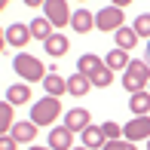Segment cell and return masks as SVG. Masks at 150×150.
Listing matches in <instances>:
<instances>
[{
  "mask_svg": "<svg viewBox=\"0 0 150 150\" xmlns=\"http://www.w3.org/2000/svg\"><path fill=\"white\" fill-rule=\"evenodd\" d=\"M12 71L22 77V83H43V77L49 74L46 64L37 55H31V52H16V58H12Z\"/></svg>",
  "mask_w": 150,
  "mask_h": 150,
  "instance_id": "cell-1",
  "label": "cell"
},
{
  "mask_svg": "<svg viewBox=\"0 0 150 150\" xmlns=\"http://www.w3.org/2000/svg\"><path fill=\"white\" fill-rule=\"evenodd\" d=\"M61 117V101L52 98V95H43L40 101L31 104V122L34 126H52Z\"/></svg>",
  "mask_w": 150,
  "mask_h": 150,
  "instance_id": "cell-2",
  "label": "cell"
},
{
  "mask_svg": "<svg viewBox=\"0 0 150 150\" xmlns=\"http://www.w3.org/2000/svg\"><path fill=\"white\" fill-rule=\"evenodd\" d=\"M147 83H150V64L147 61H138V58L129 61V67L122 71V89L132 95V92L147 89Z\"/></svg>",
  "mask_w": 150,
  "mask_h": 150,
  "instance_id": "cell-3",
  "label": "cell"
},
{
  "mask_svg": "<svg viewBox=\"0 0 150 150\" xmlns=\"http://www.w3.org/2000/svg\"><path fill=\"white\" fill-rule=\"evenodd\" d=\"M122 25H126V12H122L120 6H104V9L95 12V28H98V31L117 34Z\"/></svg>",
  "mask_w": 150,
  "mask_h": 150,
  "instance_id": "cell-4",
  "label": "cell"
},
{
  "mask_svg": "<svg viewBox=\"0 0 150 150\" xmlns=\"http://www.w3.org/2000/svg\"><path fill=\"white\" fill-rule=\"evenodd\" d=\"M43 9H46V18L52 22V28H67L71 25V3L67 0H46L43 3Z\"/></svg>",
  "mask_w": 150,
  "mask_h": 150,
  "instance_id": "cell-5",
  "label": "cell"
},
{
  "mask_svg": "<svg viewBox=\"0 0 150 150\" xmlns=\"http://www.w3.org/2000/svg\"><path fill=\"white\" fill-rule=\"evenodd\" d=\"M122 138L132 141V144L147 141L150 138V113H147V117H132L126 126H122Z\"/></svg>",
  "mask_w": 150,
  "mask_h": 150,
  "instance_id": "cell-6",
  "label": "cell"
},
{
  "mask_svg": "<svg viewBox=\"0 0 150 150\" xmlns=\"http://www.w3.org/2000/svg\"><path fill=\"white\" fill-rule=\"evenodd\" d=\"M31 40H34V37H31V28H28L25 22H12L9 28H6V46H12V49L22 52Z\"/></svg>",
  "mask_w": 150,
  "mask_h": 150,
  "instance_id": "cell-7",
  "label": "cell"
},
{
  "mask_svg": "<svg viewBox=\"0 0 150 150\" xmlns=\"http://www.w3.org/2000/svg\"><path fill=\"white\" fill-rule=\"evenodd\" d=\"M64 126L77 135V132H83L86 126H92V113L86 110V107H71V110L64 113Z\"/></svg>",
  "mask_w": 150,
  "mask_h": 150,
  "instance_id": "cell-8",
  "label": "cell"
},
{
  "mask_svg": "<svg viewBox=\"0 0 150 150\" xmlns=\"http://www.w3.org/2000/svg\"><path fill=\"white\" fill-rule=\"evenodd\" d=\"M49 147H52V150H71V147H74V132H71L67 126L49 129Z\"/></svg>",
  "mask_w": 150,
  "mask_h": 150,
  "instance_id": "cell-9",
  "label": "cell"
},
{
  "mask_svg": "<svg viewBox=\"0 0 150 150\" xmlns=\"http://www.w3.org/2000/svg\"><path fill=\"white\" fill-rule=\"evenodd\" d=\"M37 129L40 126H34L31 120H16V126H12V138L18 141V144H34V138H37Z\"/></svg>",
  "mask_w": 150,
  "mask_h": 150,
  "instance_id": "cell-10",
  "label": "cell"
},
{
  "mask_svg": "<svg viewBox=\"0 0 150 150\" xmlns=\"http://www.w3.org/2000/svg\"><path fill=\"white\" fill-rule=\"evenodd\" d=\"M80 138H83V147H89V150H101L107 144L104 129H101V126H86L83 132H80Z\"/></svg>",
  "mask_w": 150,
  "mask_h": 150,
  "instance_id": "cell-11",
  "label": "cell"
},
{
  "mask_svg": "<svg viewBox=\"0 0 150 150\" xmlns=\"http://www.w3.org/2000/svg\"><path fill=\"white\" fill-rule=\"evenodd\" d=\"M31 98H34V95H31V83H12L9 89H6V101H9L12 107L28 104Z\"/></svg>",
  "mask_w": 150,
  "mask_h": 150,
  "instance_id": "cell-12",
  "label": "cell"
},
{
  "mask_svg": "<svg viewBox=\"0 0 150 150\" xmlns=\"http://www.w3.org/2000/svg\"><path fill=\"white\" fill-rule=\"evenodd\" d=\"M104 67V61H101L95 52H86V55H80V61H77V74H83V77H95V74Z\"/></svg>",
  "mask_w": 150,
  "mask_h": 150,
  "instance_id": "cell-13",
  "label": "cell"
},
{
  "mask_svg": "<svg viewBox=\"0 0 150 150\" xmlns=\"http://www.w3.org/2000/svg\"><path fill=\"white\" fill-rule=\"evenodd\" d=\"M43 89H46V95H52V98H61V95L67 92V80L61 77V74H55V71H49L43 77Z\"/></svg>",
  "mask_w": 150,
  "mask_h": 150,
  "instance_id": "cell-14",
  "label": "cell"
},
{
  "mask_svg": "<svg viewBox=\"0 0 150 150\" xmlns=\"http://www.w3.org/2000/svg\"><path fill=\"white\" fill-rule=\"evenodd\" d=\"M28 28H31V37L40 40V43H46V40L55 34V31H52V22H49L46 16H37L34 22H28Z\"/></svg>",
  "mask_w": 150,
  "mask_h": 150,
  "instance_id": "cell-15",
  "label": "cell"
},
{
  "mask_svg": "<svg viewBox=\"0 0 150 150\" xmlns=\"http://www.w3.org/2000/svg\"><path fill=\"white\" fill-rule=\"evenodd\" d=\"M129 110H132V117H147V113H150V92L147 89L132 92V98H129Z\"/></svg>",
  "mask_w": 150,
  "mask_h": 150,
  "instance_id": "cell-16",
  "label": "cell"
},
{
  "mask_svg": "<svg viewBox=\"0 0 150 150\" xmlns=\"http://www.w3.org/2000/svg\"><path fill=\"white\" fill-rule=\"evenodd\" d=\"M71 28L77 31V34H89L95 28V16L89 9H74V16H71Z\"/></svg>",
  "mask_w": 150,
  "mask_h": 150,
  "instance_id": "cell-17",
  "label": "cell"
},
{
  "mask_svg": "<svg viewBox=\"0 0 150 150\" xmlns=\"http://www.w3.org/2000/svg\"><path fill=\"white\" fill-rule=\"evenodd\" d=\"M43 49L49 52L52 58H61V55H64L67 49H71V40H67L64 34H58V31H55V34H52V37H49V40L43 43Z\"/></svg>",
  "mask_w": 150,
  "mask_h": 150,
  "instance_id": "cell-18",
  "label": "cell"
},
{
  "mask_svg": "<svg viewBox=\"0 0 150 150\" xmlns=\"http://www.w3.org/2000/svg\"><path fill=\"white\" fill-rule=\"evenodd\" d=\"M113 40H117V49H122V52H132L135 46H138V34H135V28H126V25H122V28L113 34Z\"/></svg>",
  "mask_w": 150,
  "mask_h": 150,
  "instance_id": "cell-19",
  "label": "cell"
},
{
  "mask_svg": "<svg viewBox=\"0 0 150 150\" xmlns=\"http://www.w3.org/2000/svg\"><path fill=\"white\" fill-rule=\"evenodd\" d=\"M92 89V80L83 77V74H74V77H67V92L74 95V98H83V95H89Z\"/></svg>",
  "mask_w": 150,
  "mask_h": 150,
  "instance_id": "cell-20",
  "label": "cell"
},
{
  "mask_svg": "<svg viewBox=\"0 0 150 150\" xmlns=\"http://www.w3.org/2000/svg\"><path fill=\"white\" fill-rule=\"evenodd\" d=\"M129 61H132V58H129V52L113 49V52H107V55H104V67H110V71L117 74V71H126V67H129Z\"/></svg>",
  "mask_w": 150,
  "mask_h": 150,
  "instance_id": "cell-21",
  "label": "cell"
},
{
  "mask_svg": "<svg viewBox=\"0 0 150 150\" xmlns=\"http://www.w3.org/2000/svg\"><path fill=\"white\" fill-rule=\"evenodd\" d=\"M12 126H16V117H12V104L9 101H0V135H9Z\"/></svg>",
  "mask_w": 150,
  "mask_h": 150,
  "instance_id": "cell-22",
  "label": "cell"
},
{
  "mask_svg": "<svg viewBox=\"0 0 150 150\" xmlns=\"http://www.w3.org/2000/svg\"><path fill=\"white\" fill-rule=\"evenodd\" d=\"M135 34H138V37H144V40H150V12H144V16H138L135 18Z\"/></svg>",
  "mask_w": 150,
  "mask_h": 150,
  "instance_id": "cell-23",
  "label": "cell"
},
{
  "mask_svg": "<svg viewBox=\"0 0 150 150\" xmlns=\"http://www.w3.org/2000/svg\"><path fill=\"white\" fill-rule=\"evenodd\" d=\"M110 83H113V71L110 67H101V71L92 77V86H98V89H107Z\"/></svg>",
  "mask_w": 150,
  "mask_h": 150,
  "instance_id": "cell-24",
  "label": "cell"
},
{
  "mask_svg": "<svg viewBox=\"0 0 150 150\" xmlns=\"http://www.w3.org/2000/svg\"><path fill=\"white\" fill-rule=\"evenodd\" d=\"M101 129H104V138H107V141H117V138H122V126H120V122H113V120L101 122Z\"/></svg>",
  "mask_w": 150,
  "mask_h": 150,
  "instance_id": "cell-25",
  "label": "cell"
},
{
  "mask_svg": "<svg viewBox=\"0 0 150 150\" xmlns=\"http://www.w3.org/2000/svg\"><path fill=\"white\" fill-rule=\"evenodd\" d=\"M101 150H138V147H135L132 141H126V138H117V141H107Z\"/></svg>",
  "mask_w": 150,
  "mask_h": 150,
  "instance_id": "cell-26",
  "label": "cell"
},
{
  "mask_svg": "<svg viewBox=\"0 0 150 150\" xmlns=\"http://www.w3.org/2000/svg\"><path fill=\"white\" fill-rule=\"evenodd\" d=\"M0 150H18V141L12 135H0Z\"/></svg>",
  "mask_w": 150,
  "mask_h": 150,
  "instance_id": "cell-27",
  "label": "cell"
},
{
  "mask_svg": "<svg viewBox=\"0 0 150 150\" xmlns=\"http://www.w3.org/2000/svg\"><path fill=\"white\" fill-rule=\"evenodd\" d=\"M129 3H135V0H110V6H120V9H126Z\"/></svg>",
  "mask_w": 150,
  "mask_h": 150,
  "instance_id": "cell-28",
  "label": "cell"
},
{
  "mask_svg": "<svg viewBox=\"0 0 150 150\" xmlns=\"http://www.w3.org/2000/svg\"><path fill=\"white\" fill-rule=\"evenodd\" d=\"M22 3H25V6H34V9H37V6H43L46 0H22Z\"/></svg>",
  "mask_w": 150,
  "mask_h": 150,
  "instance_id": "cell-29",
  "label": "cell"
},
{
  "mask_svg": "<svg viewBox=\"0 0 150 150\" xmlns=\"http://www.w3.org/2000/svg\"><path fill=\"white\" fill-rule=\"evenodd\" d=\"M3 46H6V28H0V52H3Z\"/></svg>",
  "mask_w": 150,
  "mask_h": 150,
  "instance_id": "cell-30",
  "label": "cell"
},
{
  "mask_svg": "<svg viewBox=\"0 0 150 150\" xmlns=\"http://www.w3.org/2000/svg\"><path fill=\"white\" fill-rule=\"evenodd\" d=\"M28 150H52V147H49V144H46V147H40V144H31Z\"/></svg>",
  "mask_w": 150,
  "mask_h": 150,
  "instance_id": "cell-31",
  "label": "cell"
},
{
  "mask_svg": "<svg viewBox=\"0 0 150 150\" xmlns=\"http://www.w3.org/2000/svg\"><path fill=\"white\" fill-rule=\"evenodd\" d=\"M147 64H150V40H147Z\"/></svg>",
  "mask_w": 150,
  "mask_h": 150,
  "instance_id": "cell-32",
  "label": "cell"
},
{
  "mask_svg": "<svg viewBox=\"0 0 150 150\" xmlns=\"http://www.w3.org/2000/svg\"><path fill=\"white\" fill-rule=\"evenodd\" d=\"M71 150H89V147H83V144H80V147H71Z\"/></svg>",
  "mask_w": 150,
  "mask_h": 150,
  "instance_id": "cell-33",
  "label": "cell"
},
{
  "mask_svg": "<svg viewBox=\"0 0 150 150\" xmlns=\"http://www.w3.org/2000/svg\"><path fill=\"white\" fill-rule=\"evenodd\" d=\"M147 150H150V138H147Z\"/></svg>",
  "mask_w": 150,
  "mask_h": 150,
  "instance_id": "cell-34",
  "label": "cell"
},
{
  "mask_svg": "<svg viewBox=\"0 0 150 150\" xmlns=\"http://www.w3.org/2000/svg\"><path fill=\"white\" fill-rule=\"evenodd\" d=\"M77 3H86V0H77Z\"/></svg>",
  "mask_w": 150,
  "mask_h": 150,
  "instance_id": "cell-35",
  "label": "cell"
},
{
  "mask_svg": "<svg viewBox=\"0 0 150 150\" xmlns=\"http://www.w3.org/2000/svg\"><path fill=\"white\" fill-rule=\"evenodd\" d=\"M147 92H150V83H147Z\"/></svg>",
  "mask_w": 150,
  "mask_h": 150,
  "instance_id": "cell-36",
  "label": "cell"
}]
</instances>
